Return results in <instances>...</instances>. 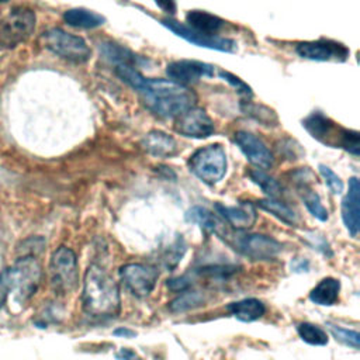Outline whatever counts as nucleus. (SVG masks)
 I'll use <instances>...</instances> for the list:
<instances>
[{
  "mask_svg": "<svg viewBox=\"0 0 360 360\" xmlns=\"http://www.w3.org/2000/svg\"><path fill=\"white\" fill-rule=\"evenodd\" d=\"M248 174L250 180L255 184H257L263 190V193H266L270 198H277L281 194V187L278 181L274 177L269 176L263 169H259V167L250 169Z\"/></svg>",
  "mask_w": 360,
  "mask_h": 360,
  "instance_id": "nucleus-27",
  "label": "nucleus"
},
{
  "mask_svg": "<svg viewBox=\"0 0 360 360\" xmlns=\"http://www.w3.org/2000/svg\"><path fill=\"white\" fill-rule=\"evenodd\" d=\"M295 52L304 59L321 62H345L350 53L343 44L330 39L300 42L295 46Z\"/></svg>",
  "mask_w": 360,
  "mask_h": 360,
  "instance_id": "nucleus-11",
  "label": "nucleus"
},
{
  "mask_svg": "<svg viewBox=\"0 0 360 360\" xmlns=\"http://www.w3.org/2000/svg\"><path fill=\"white\" fill-rule=\"evenodd\" d=\"M117 359H118V360H142L134 350L127 349V347L121 349V350L117 353Z\"/></svg>",
  "mask_w": 360,
  "mask_h": 360,
  "instance_id": "nucleus-38",
  "label": "nucleus"
},
{
  "mask_svg": "<svg viewBox=\"0 0 360 360\" xmlns=\"http://www.w3.org/2000/svg\"><path fill=\"white\" fill-rule=\"evenodd\" d=\"M233 250L252 260H271L281 252V245L276 239L259 235L243 233L242 231L229 232L226 228L219 235Z\"/></svg>",
  "mask_w": 360,
  "mask_h": 360,
  "instance_id": "nucleus-4",
  "label": "nucleus"
},
{
  "mask_svg": "<svg viewBox=\"0 0 360 360\" xmlns=\"http://www.w3.org/2000/svg\"><path fill=\"white\" fill-rule=\"evenodd\" d=\"M297 332H298L300 338L304 342H307L308 345L323 346L328 343L326 332L322 328H319L318 325H314L309 322H301L297 326Z\"/></svg>",
  "mask_w": 360,
  "mask_h": 360,
  "instance_id": "nucleus-29",
  "label": "nucleus"
},
{
  "mask_svg": "<svg viewBox=\"0 0 360 360\" xmlns=\"http://www.w3.org/2000/svg\"><path fill=\"white\" fill-rule=\"evenodd\" d=\"M176 131L187 138L202 139L214 134V122L210 115L200 107H191L177 117Z\"/></svg>",
  "mask_w": 360,
  "mask_h": 360,
  "instance_id": "nucleus-12",
  "label": "nucleus"
},
{
  "mask_svg": "<svg viewBox=\"0 0 360 360\" xmlns=\"http://www.w3.org/2000/svg\"><path fill=\"white\" fill-rule=\"evenodd\" d=\"M307 242L309 246H312L314 249L319 250L321 253H323L325 256H332V250L330 246L328 243V240L323 236L319 235H312V236H307Z\"/></svg>",
  "mask_w": 360,
  "mask_h": 360,
  "instance_id": "nucleus-34",
  "label": "nucleus"
},
{
  "mask_svg": "<svg viewBox=\"0 0 360 360\" xmlns=\"http://www.w3.org/2000/svg\"><path fill=\"white\" fill-rule=\"evenodd\" d=\"M235 142L243 152L246 159L259 169H269L273 166L274 158L266 143L256 135L239 131L235 134Z\"/></svg>",
  "mask_w": 360,
  "mask_h": 360,
  "instance_id": "nucleus-15",
  "label": "nucleus"
},
{
  "mask_svg": "<svg viewBox=\"0 0 360 360\" xmlns=\"http://www.w3.org/2000/svg\"><path fill=\"white\" fill-rule=\"evenodd\" d=\"M100 52L103 56L110 60L111 63L117 65H134L136 66L139 62V58L131 52L128 48L114 44V42H103L100 44Z\"/></svg>",
  "mask_w": 360,
  "mask_h": 360,
  "instance_id": "nucleus-25",
  "label": "nucleus"
},
{
  "mask_svg": "<svg viewBox=\"0 0 360 360\" xmlns=\"http://www.w3.org/2000/svg\"><path fill=\"white\" fill-rule=\"evenodd\" d=\"M305 129L318 141L330 145L333 148H342V142L346 134V128L338 127L328 117L321 112H312L304 120Z\"/></svg>",
  "mask_w": 360,
  "mask_h": 360,
  "instance_id": "nucleus-14",
  "label": "nucleus"
},
{
  "mask_svg": "<svg viewBox=\"0 0 360 360\" xmlns=\"http://www.w3.org/2000/svg\"><path fill=\"white\" fill-rule=\"evenodd\" d=\"M190 285H191V280L187 277V274L167 280V287L173 291H184V290H188Z\"/></svg>",
  "mask_w": 360,
  "mask_h": 360,
  "instance_id": "nucleus-35",
  "label": "nucleus"
},
{
  "mask_svg": "<svg viewBox=\"0 0 360 360\" xmlns=\"http://www.w3.org/2000/svg\"><path fill=\"white\" fill-rule=\"evenodd\" d=\"M184 252H186V243H184V240H183L181 236H177V238L170 243V246L165 249V252L162 253L160 262H162V264H163L165 267L172 269V267H174V266L181 260Z\"/></svg>",
  "mask_w": 360,
  "mask_h": 360,
  "instance_id": "nucleus-30",
  "label": "nucleus"
},
{
  "mask_svg": "<svg viewBox=\"0 0 360 360\" xmlns=\"http://www.w3.org/2000/svg\"><path fill=\"white\" fill-rule=\"evenodd\" d=\"M41 41L46 49L73 63H84L91 55L87 42L82 37L69 34L60 28L45 31Z\"/></svg>",
  "mask_w": 360,
  "mask_h": 360,
  "instance_id": "nucleus-5",
  "label": "nucleus"
},
{
  "mask_svg": "<svg viewBox=\"0 0 360 360\" xmlns=\"http://www.w3.org/2000/svg\"><path fill=\"white\" fill-rule=\"evenodd\" d=\"M114 335L115 336H124V338H132L135 336V332L128 329V328H118L114 330Z\"/></svg>",
  "mask_w": 360,
  "mask_h": 360,
  "instance_id": "nucleus-39",
  "label": "nucleus"
},
{
  "mask_svg": "<svg viewBox=\"0 0 360 360\" xmlns=\"http://www.w3.org/2000/svg\"><path fill=\"white\" fill-rule=\"evenodd\" d=\"M297 188H298V193L301 195V200L304 201L305 207L308 208V211L319 221H326L328 219V211L326 208L323 207L322 201H321V197L316 191H314L308 181H305V179H297Z\"/></svg>",
  "mask_w": 360,
  "mask_h": 360,
  "instance_id": "nucleus-24",
  "label": "nucleus"
},
{
  "mask_svg": "<svg viewBox=\"0 0 360 360\" xmlns=\"http://www.w3.org/2000/svg\"><path fill=\"white\" fill-rule=\"evenodd\" d=\"M328 329L329 332L333 335V338L339 342H342L346 346H350L353 349H359V342H360V335L357 330H352V329H345L332 323H328Z\"/></svg>",
  "mask_w": 360,
  "mask_h": 360,
  "instance_id": "nucleus-31",
  "label": "nucleus"
},
{
  "mask_svg": "<svg viewBox=\"0 0 360 360\" xmlns=\"http://www.w3.org/2000/svg\"><path fill=\"white\" fill-rule=\"evenodd\" d=\"M1 1H7V0H0V3H1Z\"/></svg>",
  "mask_w": 360,
  "mask_h": 360,
  "instance_id": "nucleus-40",
  "label": "nucleus"
},
{
  "mask_svg": "<svg viewBox=\"0 0 360 360\" xmlns=\"http://www.w3.org/2000/svg\"><path fill=\"white\" fill-rule=\"evenodd\" d=\"M166 75L169 76V80L181 86H188L197 83L202 77L214 76V66L200 60L180 59L173 60L166 66Z\"/></svg>",
  "mask_w": 360,
  "mask_h": 360,
  "instance_id": "nucleus-13",
  "label": "nucleus"
},
{
  "mask_svg": "<svg viewBox=\"0 0 360 360\" xmlns=\"http://www.w3.org/2000/svg\"><path fill=\"white\" fill-rule=\"evenodd\" d=\"M291 269L297 273L300 271H308L309 269V263L307 259H302V257H295L292 262H291Z\"/></svg>",
  "mask_w": 360,
  "mask_h": 360,
  "instance_id": "nucleus-37",
  "label": "nucleus"
},
{
  "mask_svg": "<svg viewBox=\"0 0 360 360\" xmlns=\"http://www.w3.org/2000/svg\"><path fill=\"white\" fill-rule=\"evenodd\" d=\"M141 145L149 155L156 158H170L177 153V143L174 138L156 129L148 132L142 138Z\"/></svg>",
  "mask_w": 360,
  "mask_h": 360,
  "instance_id": "nucleus-18",
  "label": "nucleus"
},
{
  "mask_svg": "<svg viewBox=\"0 0 360 360\" xmlns=\"http://www.w3.org/2000/svg\"><path fill=\"white\" fill-rule=\"evenodd\" d=\"M158 270L142 263H128L120 269V277L127 290L136 298L148 297L158 281Z\"/></svg>",
  "mask_w": 360,
  "mask_h": 360,
  "instance_id": "nucleus-9",
  "label": "nucleus"
},
{
  "mask_svg": "<svg viewBox=\"0 0 360 360\" xmlns=\"http://www.w3.org/2000/svg\"><path fill=\"white\" fill-rule=\"evenodd\" d=\"M226 309L231 312V315L242 322H253L262 318L266 312L264 304L257 298H245L236 302H231Z\"/></svg>",
  "mask_w": 360,
  "mask_h": 360,
  "instance_id": "nucleus-21",
  "label": "nucleus"
},
{
  "mask_svg": "<svg viewBox=\"0 0 360 360\" xmlns=\"http://www.w3.org/2000/svg\"><path fill=\"white\" fill-rule=\"evenodd\" d=\"M49 276L52 290L60 295L72 292L79 281L77 259L72 249L66 246L58 248L49 263Z\"/></svg>",
  "mask_w": 360,
  "mask_h": 360,
  "instance_id": "nucleus-7",
  "label": "nucleus"
},
{
  "mask_svg": "<svg viewBox=\"0 0 360 360\" xmlns=\"http://www.w3.org/2000/svg\"><path fill=\"white\" fill-rule=\"evenodd\" d=\"M162 24L166 28H169L172 32H174L177 37H181L183 39H186L197 46L215 49V51H221V52H233L236 49V42L233 39L198 32V31L187 27L184 22L176 21L173 18H163Z\"/></svg>",
  "mask_w": 360,
  "mask_h": 360,
  "instance_id": "nucleus-10",
  "label": "nucleus"
},
{
  "mask_svg": "<svg viewBox=\"0 0 360 360\" xmlns=\"http://www.w3.org/2000/svg\"><path fill=\"white\" fill-rule=\"evenodd\" d=\"M190 170L204 183L215 184L226 172V153L219 143L198 149L190 156Z\"/></svg>",
  "mask_w": 360,
  "mask_h": 360,
  "instance_id": "nucleus-6",
  "label": "nucleus"
},
{
  "mask_svg": "<svg viewBox=\"0 0 360 360\" xmlns=\"http://www.w3.org/2000/svg\"><path fill=\"white\" fill-rule=\"evenodd\" d=\"M83 311L93 318H114L120 314L121 300L117 281L100 266L86 270L82 292Z\"/></svg>",
  "mask_w": 360,
  "mask_h": 360,
  "instance_id": "nucleus-2",
  "label": "nucleus"
},
{
  "mask_svg": "<svg viewBox=\"0 0 360 360\" xmlns=\"http://www.w3.org/2000/svg\"><path fill=\"white\" fill-rule=\"evenodd\" d=\"M257 205H259L262 210H264V211L273 214L276 218H278L280 221H283V222L287 224V225H291V226H292V225L297 224V217H295L294 211H292L291 208H288L284 202L278 201L277 198H270V197H267V198H264V200H260V201L257 202Z\"/></svg>",
  "mask_w": 360,
  "mask_h": 360,
  "instance_id": "nucleus-26",
  "label": "nucleus"
},
{
  "mask_svg": "<svg viewBox=\"0 0 360 360\" xmlns=\"http://www.w3.org/2000/svg\"><path fill=\"white\" fill-rule=\"evenodd\" d=\"M186 219L188 222L197 224L205 233H215L219 236L225 231L224 222L215 214H212L210 210L200 207V205L191 207L186 212Z\"/></svg>",
  "mask_w": 360,
  "mask_h": 360,
  "instance_id": "nucleus-20",
  "label": "nucleus"
},
{
  "mask_svg": "<svg viewBox=\"0 0 360 360\" xmlns=\"http://www.w3.org/2000/svg\"><path fill=\"white\" fill-rule=\"evenodd\" d=\"M35 28V14L31 8L17 7L0 20V46L13 48L25 41Z\"/></svg>",
  "mask_w": 360,
  "mask_h": 360,
  "instance_id": "nucleus-8",
  "label": "nucleus"
},
{
  "mask_svg": "<svg viewBox=\"0 0 360 360\" xmlns=\"http://www.w3.org/2000/svg\"><path fill=\"white\" fill-rule=\"evenodd\" d=\"M156 6L167 14L176 13V0H155Z\"/></svg>",
  "mask_w": 360,
  "mask_h": 360,
  "instance_id": "nucleus-36",
  "label": "nucleus"
},
{
  "mask_svg": "<svg viewBox=\"0 0 360 360\" xmlns=\"http://www.w3.org/2000/svg\"><path fill=\"white\" fill-rule=\"evenodd\" d=\"M63 20L66 24L76 28H97L105 22V18L87 8H70L63 13Z\"/></svg>",
  "mask_w": 360,
  "mask_h": 360,
  "instance_id": "nucleus-23",
  "label": "nucleus"
},
{
  "mask_svg": "<svg viewBox=\"0 0 360 360\" xmlns=\"http://www.w3.org/2000/svg\"><path fill=\"white\" fill-rule=\"evenodd\" d=\"M202 302H204V295L200 291L184 290L181 291L180 295H177L174 300L169 302V309L172 312H184L202 305Z\"/></svg>",
  "mask_w": 360,
  "mask_h": 360,
  "instance_id": "nucleus-28",
  "label": "nucleus"
},
{
  "mask_svg": "<svg viewBox=\"0 0 360 360\" xmlns=\"http://www.w3.org/2000/svg\"><path fill=\"white\" fill-rule=\"evenodd\" d=\"M41 264L34 256L18 259L11 267L0 273V309L6 304L10 291H15V300L24 302L34 295L41 281Z\"/></svg>",
  "mask_w": 360,
  "mask_h": 360,
  "instance_id": "nucleus-3",
  "label": "nucleus"
},
{
  "mask_svg": "<svg viewBox=\"0 0 360 360\" xmlns=\"http://www.w3.org/2000/svg\"><path fill=\"white\" fill-rule=\"evenodd\" d=\"M217 212L236 231H245L253 226L257 218L256 208L252 202L249 201H242L238 205L228 207L221 202H217L214 205Z\"/></svg>",
  "mask_w": 360,
  "mask_h": 360,
  "instance_id": "nucleus-16",
  "label": "nucleus"
},
{
  "mask_svg": "<svg viewBox=\"0 0 360 360\" xmlns=\"http://www.w3.org/2000/svg\"><path fill=\"white\" fill-rule=\"evenodd\" d=\"M340 281L333 277H326L318 283L309 292V300L318 305H333L339 298Z\"/></svg>",
  "mask_w": 360,
  "mask_h": 360,
  "instance_id": "nucleus-22",
  "label": "nucleus"
},
{
  "mask_svg": "<svg viewBox=\"0 0 360 360\" xmlns=\"http://www.w3.org/2000/svg\"><path fill=\"white\" fill-rule=\"evenodd\" d=\"M219 76H221L224 80H226L239 94L249 96V97L253 94V93H252V89H250L242 79H239L238 76H235L233 73L226 72V70H221V72H219Z\"/></svg>",
  "mask_w": 360,
  "mask_h": 360,
  "instance_id": "nucleus-33",
  "label": "nucleus"
},
{
  "mask_svg": "<svg viewBox=\"0 0 360 360\" xmlns=\"http://www.w3.org/2000/svg\"><path fill=\"white\" fill-rule=\"evenodd\" d=\"M145 105L162 118H177L195 105L197 96L188 86L165 79L145 77L136 89Z\"/></svg>",
  "mask_w": 360,
  "mask_h": 360,
  "instance_id": "nucleus-1",
  "label": "nucleus"
},
{
  "mask_svg": "<svg viewBox=\"0 0 360 360\" xmlns=\"http://www.w3.org/2000/svg\"><path fill=\"white\" fill-rule=\"evenodd\" d=\"M186 22L187 27L208 35H217V32H219L225 27V21L222 18L201 10L188 11L186 15Z\"/></svg>",
  "mask_w": 360,
  "mask_h": 360,
  "instance_id": "nucleus-19",
  "label": "nucleus"
},
{
  "mask_svg": "<svg viewBox=\"0 0 360 360\" xmlns=\"http://www.w3.org/2000/svg\"><path fill=\"white\" fill-rule=\"evenodd\" d=\"M319 172H321L322 177L325 179V183L328 184L329 190L333 194H340L343 191V181L340 180V177L333 170H330L325 165H319Z\"/></svg>",
  "mask_w": 360,
  "mask_h": 360,
  "instance_id": "nucleus-32",
  "label": "nucleus"
},
{
  "mask_svg": "<svg viewBox=\"0 0 360 360\" xmlns=\"http://www.w3.org/2000/svg\"><path fill=\"white\" fill-rule=\"evenodd\" d=\"M360 184L357 177L349 180V190L342 200V218L352 236H356L360 229Z\"/></svg>",
  "mask_w": 360,
  "mask_h": 360,
  "instance_id": "nucleus-17",
  "label": "nucleus"
}]
</instances>
